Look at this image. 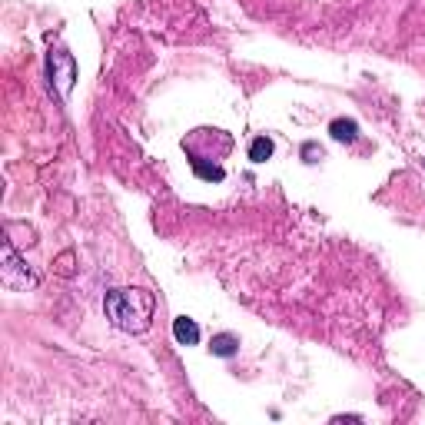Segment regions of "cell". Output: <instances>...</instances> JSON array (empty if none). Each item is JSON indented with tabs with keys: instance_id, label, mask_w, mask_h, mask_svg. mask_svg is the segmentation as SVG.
<instances>
[{
	"instance_id": "277c9868",
	"label": "cell",
	"mask_w": 425,
	"mask_h": 425,
	"mask_svg": "<svg viewBox=\"0 0 425 425\" xmlns=\"http://www.w3.org/2000/svg\"><path fill=\"white\" fill-rule=\"evenodd\" d=\"M173 336L180 346H196L200 342V326H196L193 319L180 316V319H173Z\"/></svg>"
},
{
	"instance_id": "3957f363",
	"label": "cell",
	"mask_w": 425,
	"mask_h": 425,
	"mask_svg": "<svg viewBox=\"0 0 425 425\" xmlns=\"http://www.w3.org/2000/svg\"><path fill=\"white\" fill-rule=\"evenodd\" d=\"M50 73H53V80H57V90L67 97L70 83H73V57H70V53H63V50L50 53Z\"/></svg>"
},
{
	"instance_id": "7a4b0ae2",
	"label": "cell",
	"mask_w": 425,
	"mask_h": 425,
	"mask_svg": "<svg viewBox=\"0 0 425 425\" xmlns=\"http://www.w3.org/2000/svg\"><path fill=\"white\" fill-rule=\"evenodd\" d=\"M4 272H0V280H4V286L7 290H30V286H37V276L27 270V262L17 256V250L10 246V242H4Z\"/></svg>"
},
{
	"instance_id": "ba28073f",
	"label": "cell",
	"mask_w": 425,
	"mask_h": 425,
	"mask_svg": "<svg viewBox=\"0 0 425 425\" xmlns=\"http://www.w3.org/2000/svg\"><path fill=\"white\" fill-rule=\"evenodd\" d=\"M270 156H272V140L270 136H256L252 146H250V160L252 163H266Z\"/></svg>"
},
{
	"instance_id": "9c48e42d",
	"label": "cell",
	"mask_w": 425,
	"mask_h": 425,
	"mask_svg": "<svg viewBox=\"0 0 425 425\" xmlns=\"http://www.w3.org/2000/svg\"><path fill=\"white\" fill-rule=\"evenodd\" d=\"M70 262H73V252H63V256L57 260V272H60V276H70V272H73Z\"/></svg>"
},
{
	"instance_id": "8992f818",
	"label": "cell",
	"mask_w": 425,
	"mask_h": 425,
	"mask_svg": "<svg viewBox=\"0 0 425 425\" xmlns=\"http://www.w3.org/2000/svg\"><path fill=\"white\" fill-rule=\"evenodd\" d=\"M190 166H193V173L200 176V180H206V183H220L222 176H226L220 163H206L203 156H193V160H190Z\"/></svg>"
},
{
	"instance_id": "6da1fadb",
	"label": "cell",
	"mask_w": 425,
	"mask_h": 425,
	"mask_svg": "<svg viewBox=\"0 0 425 425\" xmlns=\"http://www.w3.org/2000/svg\"><path fill=\"white\" fill-rule=\"evenodd\" d=\"M156 299L146 290H110L103 296V312L123 332H146L153 322Z\"/></svg>"
},
{
	"instance_id": "52a82bcc",
	"label": "cell",
	"mask_w": 425,
	"mask_h": 425,
	"mask_svg": "<svg viewBox=\"0 0 425 425\" xmlns=\"http://www.w3.org/2000/svg\"><path fill=\"white\" fill-rule=\"evenodd\" d=\"M329 133H332V140H339V143H352L359 136V126H356V120H332L329 123Z\"/></svg>"
},
{
	"instance_id": "30bf717a",
	"label": "cell",
	"mask_w": 425,
	"mask_h": 425,
	"mask_svg": "<svg viewBox=\"0 0 425 425\" xmlns=\"http://www.w3.org/2000/svg\"><path fill=\"white\" fill-rule=\"evenodd\" d=\"M302 156H309V163H316V156L322 160V150H319V146H312V143H306V146H302Z\"/></svg>"
},
{
	"instance_id": "5b68a950",
	"label": "cell",
	"mask_w": 425,
	"mask_h": 425,
	"mask_svg": "<svg viewBox=\"0 0 425 425\" xmlns=\"http://www.w3.org/2000/svg\"><path fill=\"white\" fill-rule=\"evenodd\" d=\"M210 352H212V356H220V359L236 356V352H240V339L230 336V332H220V336H212Z\"/></svg>"
}]
</instances>
